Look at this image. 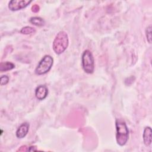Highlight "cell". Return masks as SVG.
<instances>
[{"instance_id": "cell-12", "label": "cell", "mask_w": 152, "mask_h": 152, "mask_svg": "<svg viewBox=\"0 0 152 152\" xmlns=\"http://www.w3.org/2000/svg\"><path fill=\"white\" fill-rule=\"evenodd\" d=\"M145 35L147 40L149 43H151V26H149L145 30Z\"/></svg>"}, {"instance_id": "cell-14", "label": "cell", "mask_w": 152, "mask_h": 152, "mask_svg": "<svg viewBox=\"0 0 152 152\" xmlns=\"http://www.w3.org/2000/svg\"><path fill=\"white\" fill-rule=\"evenodd\" d=\"M39 6L37 4H35L33 6H32L31 7V11L33 12H37L39 11Z\"/></svg>"}, {"instance_id": "cell-5", "label": "cell", "mask_w": 152, "mask_h": 152, "mask_svg": "<svg viewBox=\"0 0 152 152\" xmlns=\"http://www.w3.org/2000/svg\"><path fill=\"white\" fill-rule=\"evenodd\" d=\"M31 2V0H12L8 4V8L12 11H18L26 8Z\"/></svg>"}, {"instance_id": "cell-7", "label": "cell", "mask_w": 152, "mask_h": 152, "mask_svg": "<svg viewBox=\"0 0 152 152\" xmlns=\"http://www.w3.org/2000/svg\"><path fill=\"white\" fill-rule=\"evenodd\" d=\"M30 125L27 122H24L20 125L16 131L15 135L18 138H23L27 134Z\"/></svg>"}, {"instance_id": "cell-6", "label": "cell", "mask_w": 152, "mask_h": 152, "mask_svg": "<svg viewBox=\"0 0 152 152\" xmlns=\"http://www.w3.org/2000/svg\"><path fill=\"white\" fill-rule=\"evenodd\" d=\"M48 94V89L45 85H39L35 90L36 97L39 100H42L46 99Z\"/></svg>"}, {"instance_id": "cell-2", "label": "cell", "mask_w": 152, "mask_h": 152, "mask_svg": "<svg viewBox=\"0 0 152 152\" xmlns=\"http://www.w3.org/2000/svg\"><path fill=\"white\" fill-rule=\"evenodd\" d=\"M68 44L69 39L68 34L64 31H61L56 34L53 40L52 48L56 54L59 55L66 50Z\"/></svg>"}, {"instance_id": "cell-10", "label": "cell", "mask_w": 152, "mask_h": 152, "mask_svg": "<svg viewBox=\"0 0 152 152\" xmlns=\"http://www.w3.org/2000/svg\"><path fill=\"white\" fill-rule=\"evenodd\" d=\"M30 22L32 24L36 26H43L45 25V20L39 17H33L30 18Z\"/></svg>"}, {"instance_id": "cell-3", "label": "cell", "mask_w": 152, "mask_h": 152, "mask_svg": "<svg viewBox=\"0 0 152 152\" xmlns=\"http://www.w3.org/2000/svg\"><path fill=\"white\" fill-rule=\"evenodd\" d=\"M81 63L83 70L87 74H92L94 70V59L90 50H85L81 56Z\"/></svg>"}, {"instance_id": "cell-8", "label": "cell", "mask_w": 152, "mask_h": 152, "mask_svg": "<svg viewBox=\"0 0 152 152\" xmlns=\"http://www.w3.org/2000/svg\"><path fill=\"white\" fill-rule=\"evenodd\" d=\"M151 128L150 126H146L144 128L142 138L144 143L146 146H149L151 144Z\"/></svg>"}, {"instance_id": "cell-9", "label": "cell", "mask_w": 152, "mask_h": 152, "mask_svg": "<svg viewBox=\"0 0 152 152\" xmlns=\"http://www.w3.org/2000/svg\"><path fill=\"white\" fill-rule=\"evenodd\" d=\"M15 68V65L11 62H4L0 64V71L5 72L7 71L11 70Z\"/></svg>"}, {"instance_id": "cell-13", "label": "cell", "mask_w": 152, "mask_h": 152, "mask_svg": "<svg viewBox=\"0 0 152 152\" xmlns=\"http://www.w3.org/2000/svg\"><path fill=\"white\" fill-rule=\"evenodd\" d=\"M9 81V77L7 75H2L0 78V84L1 86L6 85Z\"/></svg>"}, {"instance_id": "cell-4", "label": "cell", "mask_w": 152, "mask_h": 152, "mask_svg": "<svg viewBox=\"0 0 152 152\" xmlns=\"http://www.w3.org/2000/svg\"><path fill=\"white\" fill-rule=\"evenodd\" d=\"M53 63V59L50 55H45L35 69V74L39 75H43L48 72L51 69Z\"/></svg>"}, {"instance_id": "cell-15", "label": "cell", "mask_w": 152, "mask_h": 152, "mask_svg": "<svg viewBox=\"0 0 152 152\" xmlns=\"http://www.w3.org/2000/svg\"><path fill=\"white\" fill-rule=\"evenodd\" d=\"M17 151H29V147H27L26 145H23V146L20 147V148H18V150Z\"/></svg>"}, {"instance_id": "cell-11", "label": "cell", "mask_w": 152, "mask_h": 152, "mask_svg": "<svg viewBox=\"0 0 152 152\" xmlns=\"http://www.w3.org/2000/svg\"><path fill=\"white\" fill-rule=\"evenodd\" d=\"M36 32V30L34 28L30 27V26H26L23 27L21 30L20 33L23 34H34Z\"/></svg>"}, {"instance_id": "cell-1", "label": "cell", "mask_w": 152, "mask_h": 152, "mask_svg": "<svg viewBox=\"0 0 152 152\" xmlns=\"http://www.w3.org/2000/svg\"><path fill=\"white\" fill-rule=\"evenodd\" d=\"M116 126V140L118 145L124 146L128 141L129 137V131L124 121L118 119L115 122Z\"/></svg>"}]
</instances>
